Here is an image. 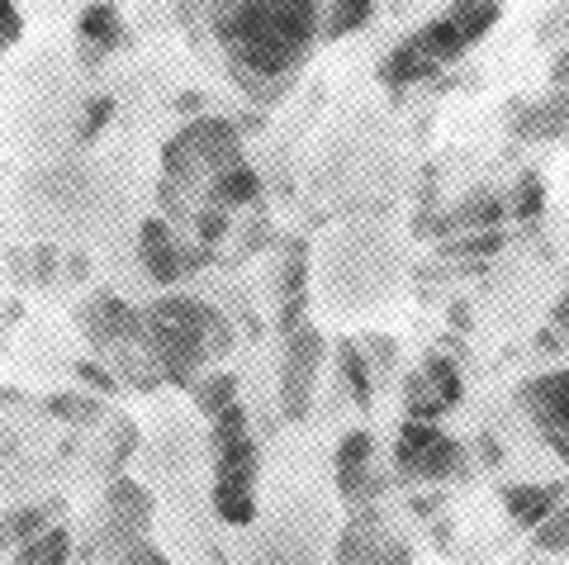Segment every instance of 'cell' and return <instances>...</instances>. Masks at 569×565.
I'll return each mask as SVG.
<instances>
[{"instance_id":"1","label":"cell","mask_w":569,"mask_h":565,"mask_svg":"<svg viewBox=\"0 0 569 565\" xmlns=\"http://www.w3.org/2000/svg\"><path fill=\"white\" fill-rule=\"evenodd\" d=\"M209 29L223 48L233 81L247 96L271 100L323 39V6L313 0H233V6H209Z\"/></svg>"},{"instance_id":"2","label":"cell","mask_w":569,"mask_h":565,"mask_svg":"<svg viewBox=\"0 0 569 565\" xmlns=\"http://www.w3.org/2000/svg\"><path fill=\"white\" fill-rule=\"evenodd\" d=\"M142 343L152 351V366L162 380L194 390V376L233 351V328L213 305L194 295H162L152 309H142Z\"/></svg>"},{"instance_id":"3","label":"cell","mask_w":569,"mask_h":565,"mask_svg":"<svg viewBox=\"0 0 569 565\" xmlns=\"http://www.w3.org/2000/svg\"><path fill=\"white\" fill-rule=\"evenodd\" d=\"M242 162V129L223 115L186 123L162 148V200H176L190 186H213L228 167Z\"/></svg>"},{"instance_id":"4","label":"cell","mask_w":569,"mask_h":565,"mask_svg":"<svg viewBox=\"0 0 569 565\" xmlns=\"http://www.w3.org/2000/svg\"><path fill=\"white\" fill-rule=\"evenodd\" d=\"M209 447H213V514L233 527H247L257 518V443L247 428V409H228L223 418L209 423Z\"/></svg>"},{"instance_id":"5","label":"cell","mask_w":569,"mask_h":565,"mask_svg":"<svg viewBox=\"0 0 569 565\" xmlns=\"http://www.w3.org/2000/svg\"><path fill=\"white\" fill-rule=\"evenodd\" d=\"M395 470L399 480H422V485H447L456 475L470 470L466 447L451 433H441L437 423H408L395 437Z\"/></svg>"},{"instance_id":"6","label":"cell","mask_w":569,"mask_h":565,"mask_svg":"<svg viewBox=\"0 0 569 565\" xmlns=\"http://www.w3.org/2000/svg\"><path fill=\"white\" fill-rule=\"evenodd\" d=\"M323 333L318 328H299L295 338H284V357H280V409L290 423H305L313 409V390H318V370H323Z\"/></svg>"},{"instance_id":"7","label":"cell","mask_w":569,"mask_h":565,"mask_svg":"<svg viewBox=\"0 0 569 565\" xmlns=\"http://www.w3.org/2000/svg\"><path fill=\"white\" fill-rule=\"evenodd\" d=\"M460 395H466V380H460L456 361L427 351L422 366L403 380V414L408 423H441L460 404Z\"/></svg>"},{"instance_id":"8","label":"cell","mask_w":569,"mask_h":565,"mask_svg":"<svg viewBox=\"0 0 569 565\" xmlns=\"http://www.w3.org/2000/svg\"><path fill=\"white\" fill-rule=\"evenodd\" d=\"M337 565H413V552H408L403 537L389 533L380 508H356V518L342 533Z\"/></svg>"},{"instance_id":"9","label":"cell","mask_w":569,"mask_h":565,"mask_svg":"<svg viewBox=\"0 0 569 565\" xmlns=\"http://www.w3.org/2000/svg\"><path fill=\"white\" fill-rule=\"evenodd\" d=\"M370 456H376V437H370V428H351L342 443H337V489H342V499L356 504V508H376L385 480L376 470H370Z\"/></svg>"},{"instance_id":"10","label":"cell","mask_w":569,"mask_h":565,"mask_svg":"<svg viewBox=\"0 0 569 565\" xmlns=\"http://www.w3.org/2000/svg\"><path fill=\"white\" fill-rule=\"evenodd\" d=\"M138 257H142V271H148L157 286H176V280H186V271H194L204 261V252H186L181 242H176L171 224L167 219H148L138 228Z\"/></svg>"},{"instance_id":"11","label":"cell","mask_w":569,"mask_h":565,"mask_svg":"<svg viewBox=\"0 0 569 565\" xmlns=\"http://www.w3.org/2000/svg\"><path fill=\"white\" fill-rule=\"evenodd\" d=\"M81 333H86V343H96V347L138 343L142 338V314L133 305H123L119 295L100 290L96 299H86L81 305Z\"/></svg>"},{"instance_id":"12","label":"cell","mask_w":569,"mask_h":565,"mask_svg":"<svg viewBox=\"0 0 569 565\" xmlns=\"http://www.w3.org/2000/svg\"><path fill=\"white\" fill-rule=\"evenodd\" d=\"M522 414L531 418V428L546 433H569V366L565 370H546V376H531L518 390Z\"/></svg>"},{"instance_id":"13","label":"cell","mask_w":569,"mask_h":565,"mask_svg":"<svg viewBox=\"0 0 569 565\" xmlns=\"http://www.w3.org/2000/svg\"><path fill=\"white\" fill-rule=\"evenodd\" d=\"M104 514H110L104 533L119 537L123 546L148 542V527H152V494L142 489V485H133V480H114L110 489H104Z\"/></svg>"},{"instance_id":"14","label":"cell","mask_w":569,"mask_h":565,"mask_svg":"<svg viewBox=\"0 0 569 565\" xmlns=\"http://www.w3.org/2000/svg\"><path fill=\"white\" fill-rule=\"evenodd\" d=\"M569 499V480H550V485H503V514L512 527H527L531 537L560 514V504Z\"/></svg>"},{"instance_id":"15","label":"cell","mask_w":569,"mask_h":565,"mask_svg":"<svg viewBox=\"0 0 569 565\" xmlns=\"http://www.w3.org/2000/svg\"><path fill=\"white\" fill-rule=\"evenodd\" d=\"M408 39H413V48L422 52L427 62H437L441 72H447L451 62H460V58H466V48H470L466 39H460V29L447 20V14H437V20H427L422 29H413V33H408Z\"/></svg>"},{"instance_id":"16","label":"cell","mask_w":569,"mask_h":565,"mask_svg":"<svg viewBox=\"0 0 569 565\" xmlns=\"http://www.w3.org/2000/svg\"><path fill=\"white\" fill-rule=\"evenodd\" d=\"M77 33H81V43L96 48V52L114 48L123 39V14H119V6H110V0H100V6H81Z\"/></svg>"},{"instance_id":"17","label":"cell","mask_w":569,"mask_h":565,"mask_svg":"<svg viewBox=\"0 0 569 565\" xmlns=\"http://www.w3.org/2000/svg\"><path fill=\"white\" fill-rule=\"evenodd\" d=\"M58 508H62V499H43V504H29V508H14V514L6 518V546H29L33 537H43L48 527H58L52 518H58Z\"/></svg>"},{"instance_id":"18","label":"cell","mask_w":569,"mask_h":565,"mask_svg":"<svg viewBox=\"0 0 569 565\" xmlns=\"http://www.w3.org/2000/svg\"><path fill=\"white\" fill-rule=\"evenodd\" d=\"M441 14L460 29V39L466 43H479L498 20H503V6H498V0H456V6H447Z\"/></svg>"},{"instance_id":"19","label":"cell","mask_w":569,"mask_h":565,"mask_svg":"<svg viewBox=\"0 0 569 565\" xmlns=\"http://www.w3.org/2000/svg\"><path fill=\"white\" fill-rule=\"evenodd\" d=\"M209 196H213V205H219V209L257 205V196H261V176H257V167L238 162V167H228V171L219 176V181L209 186Z\"/></svg>"},{"instance_id":"20","label":"cell","mask_w":569,"mask_h":565,"mask_svg":"<svg viewBox=\"0 0 569 565\" xmlns=\"http://www.w3.org/2000/svg\"><path fill=\"white\" fill-rule=\"evenodd\" d=\"M194 409H200L209 423L213 418H223L228 409H238V380L228 376V370H213V376H204V380H194Z\"/></svg>"},{"instance_id":"21","label":"cell","mask_w":569,"mask_h":565,"mask_svg":"<svg viewBox=\"0 0 569 565\" xmlns=\"http://www.w3.org/2000/svg\"><path fill=\"white\" fill-rule=\"evenodd\" d=\"M376 0H332L323 6V39H342V33H356L376 20Z\"/></svg>"},{"instance_id":"22","label":"cell","mask_w":569,"mask_h":565,"mask_svg":"<svg viewBox=\"0 0 569 565\" xmlns=\"http://www.w3.org/2000/svg\"><path fill=\"white\" fill-rule=\"evenodd\" d=\"M67 561H71V533L62 523L48 527L43 537H33L29 546L14 552V565H67Z\"/></svg>"},{"instance_id":"23","label":"cell","mask_w":569,"mask_h":565,"mask_svg":"<svg viewBox=\"0 0 569 565\" xmlns=\"http://www.w3.org/2000/svg\"><path fill=\"white\" fill-rule=\"evenodd\" d=\"M508 215L518 224H537L546 215V186H541L537 171L518 176V186H512V196H508Z\"/></svg>"},{"instance_id":"24","label":"cell","mask_w":569,"mask_h":565,"mask_svg":"<svg viewBox=\"0 0 569 565\" xmlns=\"http://www.w3.org/2000/svg\"><path fill=\"white\" fill-rule=\"evenodd\" d=\"M337 366H342V380H347L351 399L361 404V409H370V366H366V357H361V347L342 343V347H337Z\"/></svg>"},{"instance_id":"25","label":"cell","mask_w":569,"mask_h":565,"mask_svg":"<svg viewBox=\"0 0 569 565\" xmlns=\"http://www.w3.org/2000/svg\"><path fill=\"white\" fill-rule=\"evenodd\" d=\"M531 546H537L541 556H569V499L560 504V514L531 537Z\"/></svg>"},{"instance_id":"26","label":"cell","mask_w":569,"mask_h":565,"mask_svg":"<svg viewBox=\"0 0 569 565\" xmlns=\"http://www.w3.org/2000/svg\"><path fill=\"white\" fill-rule=\"evenodd\" d=\"M48 414L71 418V423H96L100 404H96V395H58V399H48Z\"/></svg>"},{"instance_id":"27","label":"cell","mask_w":569,"mask_h":565,"mask_svg":"<svg viewBox=\"0 0 569 565\" xmlns=\"http://www.w3.org/2000/svg\"><path fill=\"white\" fill-rule=\"evenodd\" d=\"M110 115H114V100H110V96L86 100V115H81V143L100 138V133H104V123H110Z\"/></svg>"},{"instance_id":"28","label":"cell","mask_w":569,"mask_h":565,"mask_svg":"<svg viewBox=\"0 0 569 565\" xmlns=\"http://www.w3.org/2000/svg\"><path fill=\"white\" fill-rule=\"evenodd\" d=\"M194 234H200V247L209 252L213 242H219L223 234H228V209H219V205H209L204 215H194Z\"/></svg>"},{"instance_id":"29","label":"cell","mask_w":569,"mask_h":565,"mask_svg":"<svg viewBox=\"0 0 569 565\" xmlns=\"http://www.w3.org/2000/svg\"><path fill=\"white\" fill-rule=\"evenodd\" d=\"M498 247H503V234H470V238H460V242H451V252H479V257H489V252H498Z\"/></svg>"},{"instance_id":"30","label":"cell","mask_w":569,"mask_h":565,"mask_svg":"<svg viewBox=\"0 0 569 565\" xmlns=\"http://www.w3.org/2000/svg\"><path fill=\"white\" fill-rule=\"evenodd\" d=\"M77 376L91 385V390H100V395H119V380H114L104 366H96V361H81V366H77Z\"/></svg>"},{"instance_id":"31","label":"cell","mask_w":569,"mask_h":565,"mask_svg":"<svg viewBox=\"0 0 569 565\" xmlns=\"http://www.w3.org/2000/svg\"><path fill=\"white\" fill-rule=\"evenodd\" d=\"M565 29H569V6H556V10H546V14H541V24H537V39H541V43H546V39L556 43Z\"/></svg>"},{"instance_id":"32","label":"cell","mask_w":569,"mask_h":565,"mask_svg":"<svg viewBox=\"0 0 569 565\" xmlns=\"http://www.w3.org/2000/svg\"><path fill=\"white\" fill-rule=\"evenodd\" d=\"M20 33H24V14H20V6H6V10H0V43L14 48V43H20Z\"/></svg>"},{"instance_id":"33","label":"cell","mask_w":569,"mask_h":565,"mask_svg":"<svg viewBox=\"0 0 569 565\" xmlns=\"http://www.w3.org/2000/svg\"><path fill=\"white\" fill-rule=\"evenodd\" d=\"M550 328H556L560 338H565V347H569V286L560 290L556 305H550Z\"/></svg>"},{"instance_id":"34","label":"cell","mask_w":569,"mask_h":565,"mask_svg":"<svg viewBox=\"0 0 569 565\" xmlns=\"http://www.w3.org/2000/svg\"><path fill=\"white\" fill-rule=\"evenodd\" d=\"M123 565H167V561L152 552V542H133V546H123Z\"/></svg>"},{"instance_id":"35","label":"cell","mask_w":569,"mask_h":565,"mask_svg":"<svg viewBox=\"0 0 569 565\" xmlns=\"http://www.w3.org/2000/svg\"><path fill=\"white\" fill-rule=\"evenodd\" d=\"M550 86H556V91H569V43L550 58Z\"/></svg>"},{"instance_id":"36","label":"cell","mask_w":569,"mask_h":565,"mask_svg":"<svg viewBox=\"0 0 569 565\" xmlns=\"http://www.w3.org/2000/svg\"><path fill=\"white\" fill-rule=\"evenodd\" d=\"M537 437H541V443H546V447H550V452H556V456H560V462L569 466V433H556V428H546V433H537Z\"/></svg>"}]
</instances>
